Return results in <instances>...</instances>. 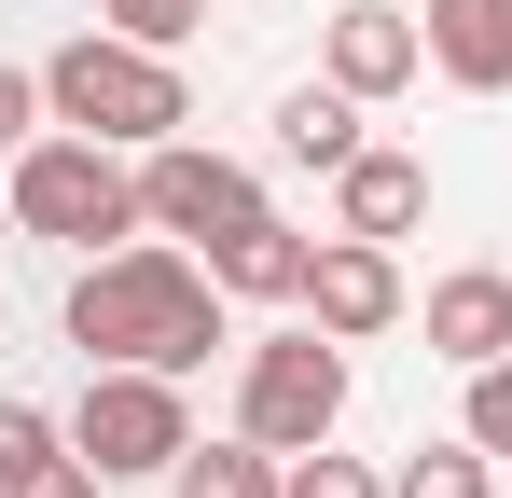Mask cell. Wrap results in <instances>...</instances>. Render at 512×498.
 <instances>
[{
    "label": "cell",
    "mask_w": 512,
    "mask_h": 498,
    "mask_svg": "<svg viewBox=\"0 0 512 498\" xmlns=\"http://www.w3.org/2000/svg\"><path fill=\"white\" fill-rule=\"evenodd\" d=\"M305 319L319 332H346V346H360V332H388V319H416V291H402V249L388 236H319V263H305Z\"/></svg>",
    "instance_id": "cell-7"
},
{
    "label": "cell",
    "mask_w": 512,
    "mask_h": 498,
    "mask_svg": "<svg viewBox=\"0 0 512 498\" xmlns=\"http://www.w3.org/2000/svg\"><path fill=\"white\" fill-rule=\"evenodd\" d=\"M305 263H319V236H291L277 208H263L250 236H222V249H208V277H222L236 305H305Z\"/></svg>",
    "instance_id": "cell-12"
},
{
    "label": "cell",
    "mask_w": 512,
    "mask_h": 498,
    "mask_svg": "<svg viewBox=\"0 0 512 498\" xmlns=\"http://www.w3.org/2000/svg\"><path fill=\"white\" fill-rule=\"evenodd\" d=\"M388 498H499V457L457 429V443H416L402 471H388Z\"/></svg>",
    "instance_id": "cell-15"
},
{
    "label": "cell",
    "mask_w": 512,
    "mask_h": 498,
    "mask_svg": "<svg viewBox=\"0 0 512 498\" xmlns=\"http://www.w3.org/2000/svg\"><path fill=\"white\" fill-rule=\"evenodd\" d=\"M277 471H291V457L236 429V443H180V471H167V485H180V498H277Z\"/></svg>",
    "instance_id": "cell-14"
},
{
    "label": "cell",
    "mask_w": 512,
    "mask_h": 498,
    "mask_svg": "<svg viewBox=\"0 0 512 498\" xmlns=\"http://www.w3.org/2000/svg\"><path fill=\"white\" fill-rule=\"evenodd\" d=\"M14 222L56 236V249L153 236V222H139V153H111V139H84V125H42V139L14 153Z\"/></svg>",
    "instance_id": "cell-3"
},
{
    "label": "cell",
    "mask_w": 512,
    "mask_h": 498,
    "mask_svg": "<svg viewBox=\"0 0 512 498\" xmlns=\"http://www.w3.org/2000/svg\"><path fill=\"white\" fill-rule=\"evenodd\" d=\"M70 443H84L97 471H180V443H194V402H180V374H153V360H84Z\"/></svg>",
    "instance_id": "cell-5"
},
{
    "label": "cell",
    "mask_w": 512,
    "mask_h": 498,
    "mask_svg": "<svg viewBox=\"0 0 512 498\" xmlns=\"http://www.w3.org/2000/svg\"><path fill=\"white\" fill-rule=\"evenodd\" d=\"M236 429L277 443V457H305V443H333L346 429V332H263L250 374H236Z\"/></svg>",
    "instance_id": "cell-4"
},
{
    "label": "cell",
    "mask_w": 512,
    "mask_h": 498,
    "mask_svg": "<svg viewBox=\"0 0 512 498\" xmlns=\"http://www.w3.org/2000/svg\"><path fill=\"white\" fill-rule=\"evenodd\" d=\"M139 222L180 236V249H222V236L263 222V180L236 153H208V139H153V153H139Z\"/></svg>",
    "instance_id": "cell-6"
},
{
    "label": "cell",
    "mask_w": 512,
    "mask_h": 498,
    "mask_svg": "<svg viewBox=\"0 0 512 498\" xmlns=\"http://www.w3.org/2000/svg\"><path fill=\"white\" fill-rule=\"evenodd\" d=\"M277 153H291V166H346V153H360V97H346L333 70L291 83V97H277Z\"/></svg>",
    "instance_id": "cell-13"
},
{
    "label": "cell",
    "mask_w": 512,
    "mask_h": 498,
    "mask_svg": "<svg viewBox=\"0 0 512 498\" xmlns=\"http://www.w3.org/2000/svg\"><path fill=\"white\" fill-rule=\"evenodd\" d=\"M333 222H346V236H416V222H429V166L388 153V139H360V153L333 166Z\"/></svg>",
    "instance_id": "cell-11"
},
{
    "label": "cell",
    "mask_w": 512,
    "mask_h": 498,
    "mask_svg": "<svg viewBox=\"0 0 512 498\" xmlns=\"http://www.w3.org/2000/svg\"><path fill=\"white\" fill-rule=\"evenodd\" d=\"M277 498H388V471H374V457H333V443H305V457L277 471Z\"/></svg>",
    "instance_id": "cell-17"
},
{
    "label": "cell",
    "mask_w": 512,
    "mask_h": 498,
    "mask_svg": "<svg viewBox=\"0 0 512 498\" xmlns=\"http://www.w3.org/2000/svg\"><path fill=\"white\" fill-rule=\"evenodd\" d=\"M429 70L457 97H512V0H429Z\"/></svg>",
    "instance_id": "cell-10"
},
{
    "label": "cell",
    "mask_w": 512,
    "mask_h": 498,
    "mask_svg": "<svg viewBox=\"0 0 512 498\" xmlns=\"http://www.w3.org/2000/svg\"><path fill=\"white\" fill-rule=\"evenodd\" d=\"M319 70H333L346 97L374 111V97H402V83L429 70V28H416V14H402V0H346L333 28H319Z\"/></svg>",
    "instance_id": "cell-8"
},
{
    "label": "cell",
    "mask_w": 512,
    "mask_h": 498,
    "mask_svg": "<svg viewBox=\"0 0 512 498\" xmlns=\"http://www.w3.org/2000/svg\"><path fill=\"white\" fill-rule=\"evenodd\" d=\"M97 485H111V471H97L84 443H70V457H56V471H28V485H14V498H97Z\"/></svg>",
    "instance_id": "cell-21"
},
{
    "label": "cell",
    "mask_w": 512,
    "mask_h": 498,
    "mask_svg": "<svg viewBox=\"0 0 512 498\" xmlns=\"http://www.w3.org/2000/svg\"><path fill=\"white\" fill-rule=\"evenodd\" d=\"M42 125H56V111H42V70H14V56H0V166L28 153Z\"/></svg>",
    "instance_id": "cell-18"
},
{
    "label": "cell",
    "mask_w": 512,
    "mask_h": 498,
    "mask_svg": "<svg viewBox=\"0 0 512 498\" xmlns=\"http://www.w3.org/2000/svg\"><path fill=\"white\" fill-rule=\"evenodd\" d=\"M416 319H429V360H457V374L471 360H512V263H443Z\"/></svg>",
    "instance_id": "cell-9"
},
{
    "label": "cell",
    "mask_w": 512,
    "mask_h": 498,
    "mask_svg": "<svg viewBox=\"0 0 512 498\" xmlns=\"http://www.w3.org/2000/svg\"><path fill=\"white\" fill-rule=\"evenodd\" d=\"M471 443L512 457V360H471Z\"/></svg>",
    "instance_id": "cell-20"
},
{
    "label": "cell",
    "mask_w": 512,
    "mask_h": 498,
    "mask_svg": "<svg viewBox=\"0 0 512 498\" xmlns=\"http://www.w3.org/2000/svg\"><path fill=\"white\" fill-rule=\"evenodd\" d=\"M70 457V415H42V402H0V498L28 485V471H56Z\"/></svg>",
    "instance_id": "cell-16"
},
{
    "label": "cell",
    "mask_w": 512,
    "mask_h": 498,
    "mask_svg": "<svg viewBox=\"0 0 512 498\" xmlns=\"http://www.w3.org/2000/svg\"><path fill=\"white\" fill-rule=\"evenodd\" d=\"M42 111H56V125H84V139H111V153H153V139L194 125V83H180L167 42L84 28V42H56V56H42Z\"/></svg>",
    "instance_id": "cell-2"
},
{
    "label": "cell",
    "mask_w": 512,
    "mask_h": 498,
    "mask_svg": "<svg viewBox=\"0 0 512 498\" xmlns=\"http://www.w3.org/2000/svg\"><path fill=\"white\" fill-rule=\"evenodd\" d=\"M111 28H125V42H194V28H208V0H111Z\"/></svg>",
    "instance_id": "cell-19"
},
{
    "label": "cell",
    "mask_w": 512,
    "mask_h": 498,
    "mask_svg": "<svg viewBox=\"0 0 512 498\" xmlns=\"http://www.w3.org/2000/svg\"><path fill=\"white\" fill-rule=\"evenodd\" d=\"M222 277H208V249L180 236H125V249H84V277H70V346L84 360H153V374H194L208 346H222Z\"/></svg>",
    "instance_id": "cell-1"
}]
</instances>
